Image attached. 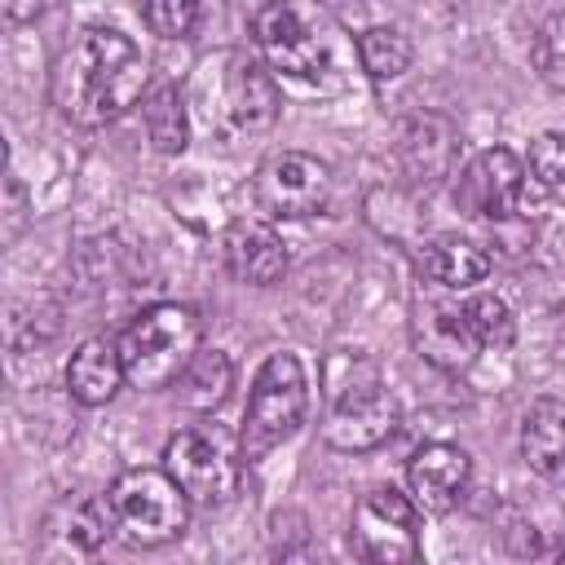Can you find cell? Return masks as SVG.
I'll list each match as a JSON object with an SVG mask.
<instances>
[{"mask_svg": "<svg viewBox=\"0 0 565 565\" xmlns=\"http://www.w3.org/2000/svg\"><path fill=\"white\" fill-rule=\"evenodd\" d=\"M150 66L115 26H84L53 66V102L71 124L97 128L128 115L146 93Z\"/></svg>", "mask_w": 565, "mask_h": 565, "instance_id": "obj_1", "label": "cell"}, {"mask_svg": "<svg viewBox=\"0 0 565 565\" xmlns=\"http://www.w3.org/2000/svg\"><path fill=\"white\" fill-rule=\"evenodd\" d=\"M190 115L221 141H243L265 132L278 119L274 71L247 49H216L199 57L185 84Z\"/></svg>", "mask_w": 565, "mask_h": 565, "instance_id": "obj_2", "label": "cell"}, {"mask_svg": "<svg viewBox=\"0 0 565 565\" xmlns=\"http://www.w3.org/2000/svg\"><path fill=\"white\" fill-rule=\"evenodd\" d=\"M397 402L384 388L380 366L366 353H335L327 362V424L322 437L335 450L362 455L393 437Z\"/></svg>", "mask_w": 565, "mask_h": 565, "instance_id": "obj_3", "label": "cell"}, {"mask_svg": "<svg viewBox=\"0 0 565 565\" xmlns=\"http://www.w3.org/2000/svg\"><path fill=\"white\" fill-rule=\"evenodd\" d=\"M115 340H119V353H124L128 384L146 388V393H159V388H172V380L199 353L203 322L190 305H150Z\"/></svg>", "mask_w": 565, "mask_h": 565, "instance_id": "obj_4", "label": "cell"}, {"mask_svg": "<svg viewBox=\"0 0 565 565\" xmlns=\"http://www.w3.org/2000/svg\"><path fill=\"white\" fill-rule=\"evenodd\" d=\"M243 463H247L243 437L216 419L190 424V428L172 433L163 446V468L181 481V490L190 494L194 508L230 503L243 486Z\"/></svg>", "mask_w": 565, "mask_h": 565, "instance_id": "obj_5", "label": "cell"}, {"mask_svg": "<svg viewBox=\"0 0 565 565\" xmlns=\"http://www.w3.org/2000/svg\"><path fill=\"white\" fill-rule=\"evenodd\" d=\"M305 411H309V375H305V362L291 349L269 353L260 362L256 380H252L243 428H238L247 463H256L274 446H282L305 424Z\"/></svg>", "mask_w": 565, "mask_h": 565, "instance_id": "obj_6", "label": "cell"}, {"mask_svg": "<svg viewBox=\"0 0 565 565\" xmlns=\"http://www.w3.org/2000/svg\"><path fill=\"white\" fill-rule=\"evenodd\" d=\"M115 530L132 547H163L190 525V494L168 468H128L106 490Z\"/></svg>", "mask_w": 565, "mask_h": 565, "instance_id": "obj_7", "label": "cell"}, {"mask_svg": "<svg viewBox=\"0 0 565 565\" xmlns=\"http://www.w3.org/2000/svg\"><path fill=\"white\" fill-rule=\"evenodd\" d=\"M349 547L371 565H406L419 556V503L393 486H375L353 503Z\"/></svg>", "mask_w": 565, "mask_h": 565, "instance_id": "obj_8", "label": "cell"}, {"mask_svg": "<svg viewBox=\"0 0 565 565\" xmlns=\"http://www.w3.org/2000/svg\"><path fill=\"white\" fill-rule=\"evenodd\" d=\"M252 199L265 221H309L331 207V168L318 154L278 150L256 168Z\"/></svg>", "mask_w": 565, "mask_h": 565, "instance_id": "obj_9", "label": "cell"}, {"mask_svg": "<svg viewBox=\"0 0 565 565\" xmlns=\"http://www.w3.org/2000/svg\"><path fill=\"white\" fill-rule=\"evenodd\" d=\"M525 190V163L508 146L477 150L455 172V203L472 221H508Z\"/></svg>", "mask_w": 565, "mask_h": 565, "instance_id": "obj_10", "label": "cell"}, {"mask_svg": "<svg viewBox=\"0 0 565 565\" xmlns=\"http://www.w3.org/2000/svg\"><path fill=\"white\" fill-rule=\"evenodd\" d=\"M252 35H256V49L265 53L269 71L291 75V79H313L318 75L322 44L313 40V31L305 26V18L291 0H265L252 13Z\"/></svg>", "mask_w": 565, "mask_h": 565, "instance_id": "obj_11", "label": "cell"}, {"mask_svg": "<svg viewBox=\"0 0 565 565\" xmlns=\"http://www.w3.org/2000/svg\"><path fill=\"white\" fill-rule=\"evenodd\" d=\"M459 159V128L437 110H411L397 124V163L415 190H433L437 181L455 177Z\"/></svg>", "mask_w": 565, "mask_h": 565, "instance_id": "obj_12", "label": "cell"}, {"mask_svg": "<svg viewBox=\"0 0 565 565\" xmlns=\"http://www.w3.org/2000/svg\"><path fill=\"white\" fill-rule=\"evenodd\" d=\"M221 265L247 287H274L287 274V243L260 216H238L221 234Z\"/></svg>", "mask_w": 565, "mask_h": 565, "instance_id": "obj_13", "label": "cell"}, {"mask_svg": "<svg viewBox=\"0 0 565 565\" xmlns=\"http://www.w3.org/2000/svg\"><path fill=\"white\" fill-rule=\"evenodd\" d=\"M468 477H472V459L463 446H450V441H428L406 459L411 499L419 503V512H433V516L450 512L463 499Z\"/></svg>", "mask_w": 565, "mask_h": 565, "instance_id": "obj_14", "label": "cell"}, {"mask_svg": "<svg viewBox=\"0 0 565 565\" xmlns=\"http://www.w3.org/2000/svg\"><path fill=\"white\" fill-rule=\"evenodd\" d=\"M124 380H128L124 353H119V340H110V335L79 340V349L66 362V393L79 406H106L124 388Z\"/></svg>", "mask_w": 565, "mask_h": 565, "instance_id": "obj_15", "label": "cell"}, {"mask_svg": "<svg viewBox=\"0 0 565 565\" xmlns=\"http://www.w3.org/2000/svg\"><path fill=\"white\" fill-rule=\"evenodd\" d=\"M521 459L552 486H565V397H539L521 415Z\"/></svg>", "mask_w": 565, "mask_h": 565, "instance_id": "obj_16", "label": "cell"}, {"mask_svg": "<svg viewBox=\"0 0 565 565\" xmlns=\"http://www.w3.org/2000/svg\"><path fill=\"white\" fill-rule=\"evenodd\" d=\"M415 340L424 349L428 362L446 366V371H459L472 362V353L481 349L463 322V309L459 305H419L415 309Z\"/></svg>", "mask_w": 565, "mask_h": 565, "instance_id": "obj_17", "label": "cell"}, {"mask_svg": "<svg viewBox=\"0 0 565 565\" xmlns=\"http://www.w3.org/2000/svg\"><path fill=\"white\" fill-rule=\"evenodd\" d=\"M44 530H49V539L62 543L66 552L93 556V552L106 547V539H110V530H115V516H110V503H106V499L79 494V499H62V503L49 512Z\"/></svg>", "mask_w": 565, "mask_h": 565, "instance_id": "obj_18", "label": "cell"}, {"mask_svg": "<svg viewBox=\"0 0 565 565\" xmlns=\"http://www.w3.org/2000/svg\"><path fill=\"white\" fill-rule=\"evenodd\" d=\"M419 265H424V274H428L437 287H446V291H468V287H477V282L490 274V252H486L481 243H472V238L437 234V238L424 247Z\"/></svg>", "mask_w": 565, "mask_h": 565, "instance_id": "obj_19", "label": "cell"}, {"mask_svg": "<svg viewBox=\"0 0 565 565\" xmlns=\"http://www.w3.org/2000/svg\"><path fill=\"white\" fill-rule=\"evenodd\" d=\"M172 388H177V402L181 406H190L199 415L216 411L230 397V388H234V362H230V353L199 344V353L185 362V371L172 380Z\"/></svg>", "mask_w": 565, "mask_h": 565, "instance_id": "obj_20", "label": "cell"}, {"mask_svg": "<svg viewBox=\"0 0 565 565\" xmlns=\"http://www.w3.org/2000/svg\"><path fill=\"white\" fill-rule=\"evenodd\" d=\"M141 119H146V137L159 154H181L190 141V102L181 88L163 84L141 102Z\"/></svg>", "mask_w": 565, "mask_h": 565, "instance_id": "obj_21", "label": "cell"}, {"mask_svg": "<svg viewBox=\"0 0 565 565\" xmlns=\"http://www.w3.org/2000/svg\"><path fill=\"white\" fill-rule=\"evenodd\" d=\"M459 309H463V322H468V331H472V340L481 349H508L516 340V318H512V309H508L503 296L472 291Z\"/></svg>", "mask_w": 565, "mask_h": 565, "instance_id": "obj_22", "label": "cell"}, {"mask_svg": "<svg viewBox=\"0 0 565 565\" xmlns=\"http://www.w3.org/2000/svg\"><path fill=\"white\" fill-rule=\"evenodd\" d=\"M358 57L371 79H397L411 66V40L397 26H366L358 35Z\"/></svg>", "mask_w": 565, "mask_h": 565, "instance_id": "obj_23", "label": "cell"}, {"mask_svg": "<svg viewBox=\"0 0 565 565\" xmlns=\"http://www.w3.org/2000/svg\"><path fill=\"white\" fill-rule=\"evenodd\" d=\"M137 13H141V22H146L150 35L177 40V35H190L194 31L199 0H137Z\"/></svg>", "mask_w": 565, "mask_h": 565, "instance_id": "obj_24", "label": "cell"}, {"mask_svg": "<svg viewBox=\"0 0 565 565\" xmlns=\"http://www.w3.org/2000/svg\"><path fill=\"white\" fill-rule=\"evenodd\" d=\"M525 172L543 190H565V132H539L525 150Z\"/></svg>", "mask_w": 565, "mask_h": 565, "instance_id": "obj_25", "label": "cell"}, {"mask_svg": "<svg viewBox=\"0 0 565 565\" xmlns=\"http://www.w3.org/2000/svg\"><path fill=\"white\" fill-rule=\"evenodd\" d=\"M534 62H539L543 79H547L552 88H561V93H565V13H556V18L539 31Z\"/></svg>", "mask_w": 565, "mask_h": 565, "instance_id": "obj_26", "label": "cell"}, {"mask_svg": "<svg viewBox=\"0 0 565 565\" xmlns=\"http://www.w3.org/2000/svg\"><path fill=\"white\" fill-rule=\"evenodd\" d=\"M0 4H4L9 22H31V18H40L49 9V0H0Z\"/></svg>", "mask_w": 565, "mask_h": 565, "instance_id": "obj_27", "label": "cell"}, {"mask_svg": "<svg viewBox=\"0 0 565 565\" xmlns=\"http://www.w3.org/2000/svg\"><path fill=\"white\" fill-rule=\"evenodd\" d=\"M561 561H565V547H561Z\"/></svg>", "mask_w": 565, "mask_h": 565, "instance_id": "obj_28", "label": "cell"}]
</instances>
